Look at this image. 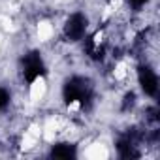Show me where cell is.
Listing matches in <instances>:
<instances>
[{
	"instance_id": "cell-4",
	"label": "cell",
	"mask_w": 160,
	"mask_h": 160,
	"mask_svg": "<svg viewBox=\"0 0 160 160\" xmlns=\"http://www.w3.org/2000/svg\"><path fill=\"white\" fill-rule=\"evenodd\" d=\"M139 83H141V87H143V91L147 94H151V96L156 94V91H158V77H156V73L151 68L145 66V68L139 70Z\"/></svg>"
},
{
	"instance_id": "cell-5",
	"label": "cell",
	"mask_w": 160,
	"mask_h": 160,
	"mask_svg": "<svg viewBox=\"0 0 160 160\" xmlns=\"http://www.w3.org/2000/svg\"><path fill=\"white\" fill-rule=\"evenodd\" d=\"M51 154H53L55 158H70V156H73L75 152H73V147H72V145H58V147L53 149Z\"/></svg>"
},
{
	"instance_id": "cell-1",
	"label": "cell",
	"mask_w": 160,
	"mask_h": 160,
	"mask_svg": "<svg viewBox=\"0 0 160 160\" xmlns=\"http://www.w3.org/2000/svg\"><path fill=\"white\" fill-rule=\"evenodd\" d=\"M91 96V85L81 77H73L64 87V98L68 102H85Z\"/></svg>"
},
{
	"instance_id": "cell-6",
	"label": "cell",
	"mask_w": 160,
	"mask_h": 160,
	"mask_svg": "<svg viewBox=\"0 0 160 160\" xmlns=\"http://www.w3.org/2000/svg\"><path fill=\"white\" fill-rule=\"evenodd\" d=\"M8 100H10V98H8V92L0 89V109H2V108L8 104Z\"/></svg>"
},
{
	"instance_id": "cell-2",
	"label": "cell",
	"mask_w": 160,
	"mask_h": 160,
	"mask_svg": "<svg viewBox=\"0 0 160 160\" xmlns=\"http://www.w3.org/2000/svg\"><path fill=\"white\" fill-rule=\"evenodd\" d=\"M23 72H25V77L28 79V81H34V79H38L42 73H43V62H42V57L38 53H30L25 57L23 60Z\"/></svg>"
},
{
	"instance_id": "cell-7",
	"label": "cell",
	"mask_w": 160,
	"mask_h": 160,
	"mask_svg": "<svg viewBox=\"0 0 160 160\" xmlns=\"http://www.w3.org/2000/svg\"><path fill=\"white\" fill-rule=\"evenodd\" d=\"M145 2H147V0H130V4H132L134 8H141Z\"/></svg>"
},
{
	"instance_id": "cell-3",
	"label": "cell",
	"mask_w": 160,
	"mask_h": 160,
	"mask_svg": "<svg viewBox=\"0 0 160 160\" xmlns=\"http://www.w3.org/2000/svg\"><path fill=\"white\" fill-rule=\"evenodd\" d=\"M85 30H87V19L81 13H75V15H72L68 19V23H66V36L72 42L81 40L83 34H85Z\"/></svg>"
}]
</instances>
